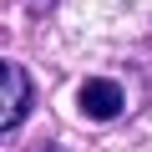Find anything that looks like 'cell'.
Masks as SVG:
<instances>
[{
  "instance_id": "obj_1",
  "label": "cell",
  "mask_w": 152,
  "mask_h": 152,
  "mask_svg": "<svg viewBox=\"0 0 152 152\" xmlns=\"http://www.w3.org/2000/svg\"><path fill=\"white\" fill-rule=\"evenodd\" d=\"M31 102H36V86H31L26 66L0 56V137L15 132V127L31 117Z\"/></svg>"
},
{
  "instance_id": "obj_2",
  "label": "cell",
  "mask_w": 152,
  "mask_h": 152,
  "mask_svg": "<svg viewBox=\"0 0 152 152\" xmlns=\"http://www.w3.org/2000/svg\"><path fill=\"white\" fill-rule=\"evenodd\" d=\"M76 107H81L86 122H117L127 96H122V81H112V76H86L81 91H76Z\"/></svg>"
},
{
  "instance_id": "obj_3",
  "label": "cell",
  "mask_w": 152,
  "mask_h": 152,
  "mask_svg": "<svg viewBox=\"0 0 152 152\" xmlns=\"http://www.w3.org/2000/svg\"><path fill=\"white\" fill-rule=\"evenodd\" d=\"M31 152H61V147H56V142H41V147H31Z\"/></svg>"
}]
</instances>
